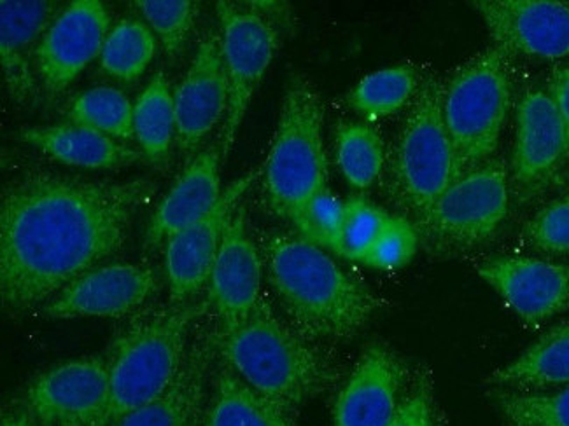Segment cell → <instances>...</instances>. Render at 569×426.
<instances>
[{"label": "cell", "mask_w": 569, "mask_h": 426, "mask_svg": "<svg viewBox=\"0 0 569 426\" xmlns=\"http://www.w3.org/2000/svg\"><path fill=\"white\" fill-rule=\"evenodd\" d=\"M547 93H549L557 114H559L562 124H565L569 140V63L568 65L557 67L552 74H550Z\"/></svg>", "instance_id": "obj_38"}, {"label": "cell", "mask_w": 569, "mask_h": 426, "mask_svg": "<svg viewBox=\"0 0 569 426\" xmlns=\"http://www.w3.org/2000/svg\"><path fill=\"white\" fill-rule=\"evenodd\" d=\"M569 156L565 124L549 93L531 88L517 103L510 179L520 194L538 193Z\"/></svg>", "instance_id": "obj_19"}, {"label": "cell", "mask_w": 569, "mask_h": 426, "mask_svg": "<svg viewBox=\"0 0 569 426\" xmlns=\"http://www.w3.org/2000/svg\"><path fill=\"white\" fill-rule=\"evenodd\" d=\"M151 185L27 173L0 201V297L11 312L44 306L123 248Z\"/></svg>", "instance_id": "obj_1"}, {"label": "cell", "mask_w": 569, "mask_h": 426, "mask_svg": "<svg viewBox=\"0 0 569 426\" xmlns=\"http://www.w3.org/2000/svg\"><path fill=\"white\" fill-rule=\"evenodd\" d=\"M343 215L346 201L340 200L330 187H325L307 201L291 224L297 227L301 239L337 254Z\"/></svg>", "instance_id": "obj_33"}, {"label": "cell", "mask_w": 569, "mask_h": 426, "mask_svg": "<svg viewBox=\"0 0 569 426\" xmlns=\"http://www.w3.org/2000/svg\"><path fill=\"white\" fill-rule=\"evenodd\" d=\"M507 426H569V386L556 392H492Z\"/></svg>", "instance_id": "obj_31"}, {"label": "cell", "mask_w": 569, "mask_h": 426, "mask_svg": "<svg viewBox=\"0 0 569 426\" xmlns=\"http://www.w3.org/2000/svg\"><path fill=\"white\" fill-rule=\"evenodd\" d=\"M216 11L230 88L227 118L218 136L227 160L236 144L246 112L276 57L279 33L267 18L254 11L237 8L231 2H218Z\"/></svg>", "instance_id": "obj_9"}, {"label": "cell", "mask_w": 569, "mask_h": 426, "mask_svg": "<svg viewBox=\"0 0 569 426\" xmlns=\"http://www.w3.org/2000/svg\"><path fill=\"white\" fill-rule=\"evenodd\" d=\"M508 205L507 164L489 160L456 179L412 224L431 251L459 254L491 240L507 219Z\"/></svg>", "instance_id": "obj_8"}, {"label": "cell", "mask_w": 569, "mask_h": 426, "mask_svg": "<svg viewBox=\"0 0 569 426\" xmlns=\"http://www.w3.org/2000/svg\"><path fill=\"white\" fill-rule=\"evenodd\" d=\"M419 88L421 81L412 65L389 67L361 79L349 94V103L365 120H382L410 105Z\"/></svg>", "instance_id": "obj_27"}, {"label": "cell", "mask_w": 569, "mask_h": 426, "mask_svg": "<svg viewBox=\"0 0 569 426\" xmlns=\"http://www.w3.org/2000/svg\"><path fill=\"white\" fill-rule=\"evenodd\" d=\"M413 377L395 349L370 345L335 402L333 426H388L403 406Z\"/></svg>", "instance_id": "obj_15"}, {"label": "cell", "mask_w": 569, "mask_h": 426, "mask_svg": "<svg viewBox=\"0 0 569 426\" xmlns=\"http://www.w3.org/2000/svg\"><path fill=\"white\" fill-rule=\"evenodd\" d=\"M69 120L118 142L136 139L133 103L123 91L116 88L97 87L79 94L69 106Z\"/></svg>", "instance_id": "obj_30"}, {"label": "cell", "mask_w": 569, "mask_h": 426, "mask_svg": "<svg viewBox=\"0 0 569 426\" xmlns=\"http://www.w3.org/2000/svg\"><path fill=\"white\" fill-rule=\"evenodd\" d=\"M216 346L221 362L246 385L295 416L339 379L333 362L267 301L242 324L219 331Z\"/></svg>", "instance_id": "obj_3"}, {"label": "cell", "mask_w": 569, "mask_h": 426, "mask_svg": "<svg viewBox=\"0 0 569 426\" xmlns=\"http://www.w3.org/2000/svg\"><path fill=\"white\" fill-rule=\"evenodd\" d=\"M203 426H298L295 414L269 400L219 364L212 376Z\"/></svg>", "instance_id": "obj_25"}, {"label": "cell", "mask_w": 569, "mask_h": 426, "mask_svg": "<svg viewBox=\"0 0 569 426\" xmlns=\"http://www.w3.org/2000/svg\"><path fill=\"white\" fill-rule=\"evenodd\" d=\"M108 9L99 0H76L58 14L38 48V75L46 93L60 94L102 53Z\"/></svg>", "instance_id": "obj_17"}, {"label": "cell", "mask_w": 569, "mask_h": 426, "mask_svg": "<svg viewBox=\"0 0 569 426\" xmlns=\"http://www.w3.org/2000/svg\"><path fill=\"white\" fill-rule=\"evenodd\" d=\"M202 304H170L139 316L109 353L108 409L96 426H118L139 407L166 394L178 379Z\"/></svg>", "instance_id": "obj_4"}, {"label": "cell", "mask_w": 569, "mask_h": 426, "mask_svg": "<svg viewBox=\"0 0 569 426\" xmlns=\"http://www.w3.org/2000/svg\"><path fill=\"white\" fill-rule=\"evenodd\" d=\"M109 394L108 358H74L30 382L21 407L38 426H96L108 409Z\"/></svg>", "instance_id": "obj_10"}, {"label": "cell", "mask_w": 569, "mask_h": 426, "mask_svg": "<svg viewBox=\"0 0 569 426\" xmlns=\"http://www.w3.org/2000/svg\"><path fill=\"white\" fill-rule=\"evenodd\" d=\"M389 217L391 215H388L385 210L365 197H351L346 201V215H343L337 254L363 263L371 246L376 245L380 233L385 231Z\"/></svg>", "instance_id": "obj_34"}, {"label": "cell", "mask_w": 569, "mask_h": 426, "mask_svg": "<svg viewBox=\"0 0 569 426\" xmlns=\"http://www.w3.org/2000/svg\"><path fill=\"white\" fill-rule=\"evenodd\" d=\"M260 248L286 322L312 343L351 339L379 310V297L365 283L300 234L269 233Z\"/></svg>", "instance_id": "obj_2"}, {"label": "cell", "mask_w": 569, "mask_h": 426, "mask_svg": "<svg viewBox=\"0 0 569 426\" xmlns=\"http://www.w3.org/2000/svg\"><path fill=\"white\" fill-rule=\"evenodd\" d=\"M158 280L142 264H103L69 283L42 306L41 313L53 320L123 318L144 306Z\"/></svg>", "instance_id": "obj_14"}, {"label": "cell", "mask_w": 569, "mask_h": 426, "mask_svg": "<svg viewBox=\"0 0 569 426\" xmlns=\"http://www.w3.org/2000/svg\"><path fill=\"white\" fill-rule=\"evenodd\" d=\"M512 106L510 58L495 45L459 65L441 91L456 179L492 160Z\"/></svg>", "instance_id": "obj_6"}, {"label": "cell", "mask_w": 569, "mask_h": 426, "mask_svg": "<svg viewBox=\"0 0 569 426\" xmlns=\"http://www.w3.org/2000/svg\"><path fill=\"white\" fill-rule=\"evenodd\" d=\"M487 385L513 392H549L569 386V322L550 328L516 361L492 371Z\"/></svg>", "instance_id": "obj_24"}, {"label": "cell", "mask_w": 569, "mask_h": 426, "mask_svg": "<svg viewBox=\"0 0 569 426\" xmlns=\"http://www.w3.org/2000/svg\"><path fill=\"white\" fill-rule=\"evenodd\" d=\"M0 426H38L32 418H30V414L27 413L23 407H18V409H11L9 413L2 414V422H0Z\"/></svg>", "instance_id": "obj_39"}, {"label": "cell", "mask_w": 569, "mask_h": 426, "mask_svg": "<svg viewBox=\"0 0 569 426\" xmlns=\"http://www.w3.org/2000/svg\"><path fill=\"white\" fill-rule=\"evenodd\" d=\"M20 139L51 160L76 169L118 170L141 160L133 149L81 124L26 128Z\"/></svg>", "instance_id": "obj_23"}, {"label": "cell", "mask_w": 569, "mask_h": 426, "mask_svg": "<svg viewBox=\"0 0 569 426\" xmlns=\"http://www.w3.org/2000/svg\"><path fill=\"white\" fill-rule=\"evenodd\" d=\"M263 255L252 240L248 213L240 203L233 213L207 283V307L219 331L236 327L263 304Z\"/></svg>", "instance_id": "obj_13"}, {"label": "cell", "mask_w": 569, "mask_h": 426, "mask_svg": "<svg viewBox=\"0 0 569 426\" xmlns=\"http://www.w3.org/2000/svg\"><path fill=\"white\" fill-rule=\"evenodd\" d=\"M322 124L325 103L318 88L306 75H291L261 172L269 206L286 221L293 222L307 201L328 187Z\"/></svg>", "instance_id": "obj_5"}, {"label": "cell", "mask_w": 569, "mask_h": 426, "mask_svg": "<svg viewBox=\"0 0 569 426\" xmlns=\"http://www.w3.org/2000/svg\"><path fill=\"white\" fill-rule=\"evenodd\" d=\"M419 248V234L407 217H389L376 245L371 246L363 263L380 271L407 266Z\"/></svg>", "instance_id": "obj_36"}, {"label": "cell", "mask_w": 569, "mask_h": 426, "mask_svg": "<svg viewBox=\"0 0 569 426\" xmlns=\"http://www.w3.org/2000/svg\"><path fill=\"white\" fill-rule=\"evenodd\" d=\"M157 54V36L146 21L121 20L109 30L100 53V67L106 74L121 82L141 78Z\"/></svg>", "instance_id": "obj_28"}, {"label": "cell", "mask_w": 569, "mask_h": 426, "mask_svg": "<svg viewBox=\"0 0 569 426\" xmlns=\"http://www.w3.org/2000/svg\"><path fill=\"white\" fill-rule=\"evenodd\" d=\"M230 103L219 30H209L197 45L184 78L173 90L176 142L182 154H197L203 140L227 118Z\"/></svg>", "instance_id": "obj_16"}, {"label": "cell", "mask_w": 569, "mask_h": 426, "mask_svg": "<svg viewBox=\"0 0 569 426\" xmlns=\"http://www.w3.org/2000/svg\"><path fill=\"white\" fill-rule=\"evenodd\" d=\"M133 135L146 160L167 163L176 140V109L169 79L161 70L133 103Z\"/></svg>", "instance_id": "obj_26"}, {"label": "cell", "mask_w": 569, "mask_h": 426, "mask_svg": "<svg viewBox=\"0 0 569 426\" xmlns=\"http://www.w3.org/2000/svg\"><path fill=\"white\" fill-rule=\"evenodd\" d=\"M496 50L538 60L569 58V2L559 0H477Z\"/></svg>", "instance_id": "obj_11"}, {"label": "cell", "mask_w": 569, "mask_h": 426, "mask_svg": "<svg viewBox=\"0 0 569 426\" xmlns=\"http://www.w3.org/2000/svg\"><path fill=\"white\" fill-rule=\"evenodd\" d=\"M53 2H0V67L11 99L27 103L38 91V48L51 20Z\"/></svg>", "instance_id": "obj_21"}, {"label": "cell", "mask_w": 569, "mask_h": 426, "mask_svg": "<svg viewBox=\"0 0 569 426\" xmlns=\"http://www.w3.org/2000/svg\"><path fill=\"white\" fill-rule=\"evenodd\" d=\"M203 343L194 341L178 379L166 394L124 416L118 426H203L211 371V348Z\"/></svg>", "instance_id": "obj_22"}, {"label": "cell", "mask_w": 569, "mask_h": 426, "mask_svg": "<svg viewBox=\"0 0 569 426\" xmlns=\"http://www.w3.org/2000/svg\"><path fill=\"white\" fill-rule=\"evenodd\" d=\"M337 163L352 187L361 191L371 187L385 170V140L370 124H340L337 130Z\"/></svg>", "instance_id": "obj_29"}, {"label": "cell", "mask_w": 569, "mask_h": 426, "mask_svg": "<svg viewBox=\"0 0 569 426\" xmlns=\"http://www.w3.org/2000/svg\"><path fill=\"white\" fill-rule=\"evenodd\" d=\"M221 142L202 149L186 163L169 193L161 200L146 227V248L154 251L167 240L193 222L206 217L218 205L221 191Z\"/></svg>", "instance_id": "obj_20"}, {"label": "cell", "mask_w": 569, "mask_h": 426, "mask_svg": "<svg viewBox=\"0 0 569 426\" xmlns=\"http://www.w3.org/2000/svg\"><path fill=\"white\" fill-rule=\"evenodd\" d=\"M388 426H438L433 383L428 373H417L403 406Z\"/></svg>", "instance_id": "obj_37"}, {"label": "cell", "mask_w": 569, "mask_h": 426, "mask_svg": "<svg viewBox=\"0 0 569 426\" xmlns=\"http://www.w3.org/2000/svg\"><path fill=\"white\" fill-rule=\"evenodd\" d=\"M254 179L257 172H249L231 182L206 217L167 240L163 257L170 304H190L207 288L228 224Z\"/></svg>", "instance_id": "obj_12"}, {"label": "cell", "mask_w": 569, "mask_h": 426, "mask_svg": "<svg viewBox=\"0 0 569 426\" xmlns=\"http://www.w3.org/2000/svg\"><path fill=\"white\" fill-rule=\"evenodd\" d=\"M477 271L528 327H538L569 307V264L496 255L480 263Z\"/></svg>", "instance_id": "obj_18"}, {"label": "cell", "mask_w": 569, "mask_h": 426, "mask_svg": "<svg viewBox=\"0 0 569 426\" xmlns=\"http://www.w3.org/2000/svg\"><path fill=\"white\" fill-rule=\"evenodd\" d=\"M443 84L429 78L401 123L391 156L392 200L417 221L456 181L455 149L441 115Z\"/></svg>", "instance_id": "obj_7"}, {"label": "cell", "mask_w": 569, "mask_h": 426, "mask_svg": "<svg viewBox=\"0 0 569 426\" xmlns=\"http://www.w3.org/2000/svg\"><path fill=\"white\" fill-rule=\"evenodd\" d=\"M146 26L160 39L170 58H178L193 30L199 6L193 0H139Z\"/></svg>", "instance_id": "obj_32"}, {"label": "cell", "mask_w": 569, "mask_h": 426, "mask_svg": "<svg viewBox=\"0 0 569 426\" xmlns=\"http://www.w3.org/2000/svg\"><path fill=\"white\" fill-rule=\"evenodd\" d=\"M525 240L541 254H569V193L550 201L526 224Z\"/></svg>", "instance_id": "obj_35"}]
</instances>
